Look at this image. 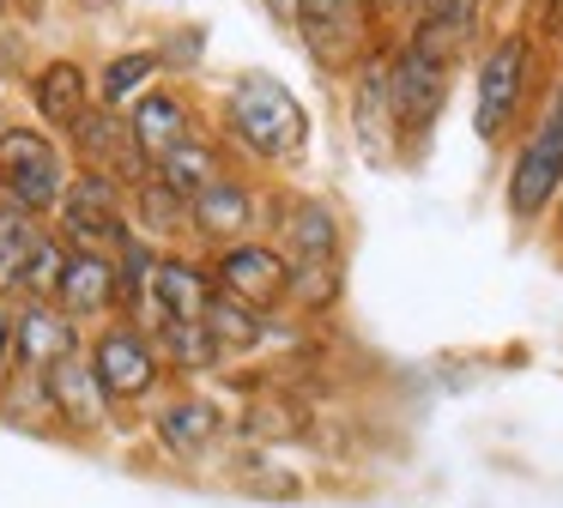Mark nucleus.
I'll return each mask as SVG.
<instances>
[{"mask_svg": "<svg viewBox=\"0 0 563 508\" xmlns=\"http://www.w3.org/2000/svg\"><path fill=\"white\" fill-rule=\"evenodd\" d=\"M267 230L285 249L291 290L285 309L333 314L345 297V218L321 194H267Z\"/></svg>", "mask_w": 563, "mask_h": 508, "instance_id": "f257e3e1", "label": "nucleus"}, {"mask_svg": "<svg viewBox=\"0 0 563 508\" xmlns=\"http://www.w3.org/2000/svg\"><path fill=\"white\" fill-rule=\"evenodd\" d=\"M212 133H219L231 152H243L249 164L261 169H297L309 157V109L303 97L285 79L249 67L236 73L219 91V115H212Z\"/></svg>", "mask_w": 563, "mask_h": 508, "instance_id": "f03ea898", "label": "nucleus"}, {"mask_svg": "<svg viewBox=\"0 0 563 508\" xmlns=\"http://www.w3.org/2000/svg\"><path fill=\"white\" fill-rule=\"evenodd\" d=\"M539 36L527 24H509L497 31L473 60V140L478 145H509L521 133V115L533 103V85H539Z\"/></svg>", "mask_w": 563, "mask_h": 508, "instance_id": "7ed1b4c3", "label": "nucleus"}, {"mask_svg": "<svg viewBox=\"0 0 563 508\" xmlns=\"http://www.w3.org/2000/svg\"><path fill=\"white\" fill-rule=\"evenodd\" d=\"M558 188H563V73L545 91L539 115L521 128L509 169H503V212H509V224L521 236L539 230L551 218V206H558Z\"/></svg>", "mask_w": 563, "mask_h": 508, "instance_id": "20e7f679", "label": "nucleus"}, {"mask_svg": "<svg viewBox=\"0 0 563 508\" xmlns=\"http://www.w3.org/2000/svg\"><path fill=\"white\" fill-rule=\"evenodd\" d=\"M454 73L461 60L430 55L412 36H394L388 43V109H394V145H400V164H418L437 140V121L449 109Z\"/></svg>", "mask_w": 563, "mask_h": 508, "instance_id": "39448f33", "label": "nucleus"}, {"mask_svg": "<svg viewBox=\"0 0 563 508\" xmlns=\"http://www.w3.org/2000/svg\"><path fill=\"white\" fill-rule=\"evenodd\" d=\"M231 430L236 411L224 399H212L207 387H164L146 406V442L176 472H207L219 460V448L231 442Z\"/></svg>", "mask_w": 563, "mask_h": 508, "instance_id": "423d86ee", "label": "nucleus"}, {"mask_svg": "<svg viewBox=\"0 0 563 508\" xmlns=\"http://www.w3.org/2000/svg\"><path fill=\"white\" fill-rule=\"evenodd\" d=\"M86 363H91V375H98V387L110 394L115 418H134V411H146L152 399L170 387V369H164V357H158V339H152V327L122 321V314L86 333Z\"/></svg>", "mask_w": 563, "mask_h": 508, "instance_id": "0eeeda50", "label": "nucleus"}, {"mask_svg": "<svg viewBox=\"0 0 563 508\" xmlns=\"http://www.w3.org/2000/svg\"><path fill=\"white\" fill-rule=\"evenodd\" d=\"M31 382H37V399H43V435H62V442H74V448H91L122 423L115 406H110V394H103L98 375H91L86 351H79V357H62L55 369L31 375Z\"/></svg>", "mask_w": 563, "mask_h": 508, "instance_id": "6e6552de", "label": "nucleus"}, {"mask_svg": "<svg viewBox=\"0 0 563 508\" xmlns=\"http://www.w3.org/2000/svg\"><path fill=\"white\" fill-rule=\"evenodd\" d=\"M49 230L67 242V249H91V254H115L128 236H134V218H128V188L103 169H74L67 176V194L55 206Z\"/></svg>", "mask_w": 563, "mask_h": 508, "instance_id": "1a4fd4ad", "label": "nucleus"}, {"mask_svg": "<svg viewBox=\"0 0 563 508\" xmlns=\"http://www.w3.org/2000/svg\"><path fill=\"white\" fill-rule=\"evenodd\" d=\"M345 128L369 169H400L394 145V109H388V43H369L357 67L345 73Z\"/></svg>", "mask_w": 563, "mask_h": 508, "instance_id": "9d476101", "label": "nucleus"}, {"mask_svg": "<svg viewBox=\"0 0 563 508\" xmlns=\"http://www.w3.org/2000/svg\"><path fill=\"white\" fill-rule=\"evenodd\" d=\"M207 273H212V285H219V297L249 302V309H261V314H279L285 290H291V266H285V249L273 236H243V242L212 249Z\"/></svg>", "mask_w": 563, "mask_h": 508, "instance_id": "9b49d317", "label": "nucleus"}, {"mask_svg": "<svg viewBox=\"0 0 563 508\" xmlns=\"http://www.w3.org/2000/svg\"><path fill=\"white\" fill-rule=\"evenodd\" d=\"M291 36L321 73L345 79L357 67V55L369 48V7L364 0H297Z\"/></svg>", "mask_w": 563, "mask_h": 508, "instance_id": "f8f14e48", "label": "nucleus"}, {"mask_svg": "<svg viewBox=\"0 0 563 508\" xmlns=\"http://www.w3.org/2000/svg\"><path fill=\"white\" fill-rule=\"evenodd\" d=\"M261 230H267V194L249 176H236V169L188 200V249H200V254L224 249V242H243V236H261Z\"/></svg>", "mask_w": 563, "mask_h": 508, "instance_id": "ddd939ff", "label": "nucleus"}, {"mask_svg": "<svg viewBox=\"0 0 563 508\" xmlns=\"http://www.w3.org/2000/svg\"><path fill=\"white\" fill-rule=\"evenodd\" d=\"M25 103H31V121H37V128H49L55 140H67V133L86 121V109L98 103V91H91V67L74 60V55L37 60V67L25 73Z\"/></svg>", "mask_w": 563, "mask_h": 508, "instance_id": "4468645a", "label": "nucleus"}, {"mask_svg": "<svg viewBox=\"0 0 563 508\" xmlns=\"http://www.w3.org/2000/svg\"><path fill=\"white\" fill-rule=\"evenodd\" d=\"M212 297H219V285H212V273H207V254L176 242V249H164L158 266H152V297H146V321L140 327L200 321Z\"/></svg>", "mask_w": 563, "mask_h": 508, "instance_id": "2eb2a0df", "label": "nucleus"}, {"mask_svg": "<svg viewBox=\"0 0 563 508\" xmlns=\"http://www.w3.org/2000/svg\"><path fill=\"white\" fill-rule=\"evenodd\" d=\"M122 121H128V140L140 145V157H146L152 169H158V157H170L188 133L207 128L200 109H195V97H188L183 85H170V79H158L146 97H134V103L122 109Z\"/></svg>", "mask_w": 563, "mask_h": 508, "instance_id": "dca6fc26", "label": "nucleus"}, {"mask_svg": "<svg viewBox=\"0 0 563 508\" xmlns=\"http://www.w3.org/2000/svg\"><path fill=\"white\" fill-rule=\"evenodd\" d=\"M67 157H74V169H103V176H115L122 188H140V181L152 176V164L140 157V145L128 140V121L122 109H103L91 103L86 121H79L74 133H67Z\"/></svg>", "mask_w": 563, "mask_h": 508, "instance_id": "f3484780", "label": "nucleus"}, {"mask_svg": "<svg viewBox=\"0 0 563 508\" xmlns=\"http://www.w3.org/2000/svg\"><path fill=\"white\" fill-rule=\"evenodd\" d=\"M13 351H19V375H43L62 357L86 351V327H74L55 302H13Z\"/></svg>", "mask_w": 563, "mask_h": 508, "instance_id": "a211bd4d", "label": "nucleus"}, {"mask_svg": "<svg viewBox=\"0 0 563 508\" xmlns=\"http://www.w3.org/2000/svg\"><path fill=\"white\" fill-rule=\"evenodd\" d=\"M55 309L74 327H86V333L115 321V254H91V249L67 254V273L55 285Z\"/></svg>", "mask_w": 563, "mask_h": 508, "instance_id": "6ab92c4d", "label": "nucleus"}, {"mask_svg": "<svg viewBox=\"0 0 563 508\" xmlns=\"http://www.w3.org/2000/svg\"><path fill=\"white\" fill-rule=\"evenodd\" d=\"M485 7L490 0H418V12L406 19L400 36L424 43L430 55H449V60H466L478 43V24H485Z\"/></svg>", "mask_w": 563, "mask_h": 508, "instance_id": "aec40b11", "label": "nucleus"}, {"mask_svg": "<svg viewBox=\"0 0 563 508\" xmlns=\"http://www.w3.org/2000/svg\"><path fill=\"white\" fill-rule=\"evenodd\" d=\"M200 321H207V333H212V345H219L224 369H231V363H249L261 345H273V339L291 333L279 314H261V309H249V302H231V297H212Z\"/></svg>", "mask_w": 563, "mask_h": 508, "instance_id": "412c9836", "label": "nucleus"}, {"mask_svg": "<svg viewBox=\"0 0 563 508\" xmlns=\"http://www.w3.org/2000/svg\"><path fill=\"white\" fill-rule=\"evenodd\" d=\"M231 169H236L231 145H224L212 128H200V133H188V140L176 145L170 157H158V169H152V176H158L170 194L195 200V194H207L212 181H219V176H231Z\"/></svg>", "mask_w": 563, "mask_h": 508, "instance_id": "4be33fe9", "label": "nucleus"}, {"mask_svg": "<svg viewBox=\"0 0 563 508\" xmlns=\"http://www.w3.org/2000/svg\"><path fill=\"white\" fill-rule=\"evenodd\" d=\"M152 339H158V357L170 369V387H200L207 375L224 369L207 321H164V327H152Z\"/></svg>", "mask_w": 563, "mask_h": 508, "instance_id": "5701e85b", "label": "nucleus"}, {"mask_svg": "<svg viewBox=\"0 0 563 508\" xmlns=\"http://www.w3.org/2000/svg\"><path fill=\"white\" fill-rule=\"evenodd\" d=\"M164 79V60L152 43H134V48H115L98 73H91V91H98L103 109H128L134 97H146L152 85Z\"/></svg>", "mask_w": 563, "mask_h": 508, "instance_id": "b1692460", "label": "nucleus"}, {"mask_svg": "<svg viewBox=\"0 0 563 508\" xmlns=\"http://www.w3.org/2000/svg\"><path fill=\"white\" fill-rule=\"evenodd\" d=\"M128 218H134L140 236L164 242V249L188 242V200H183V194H170L158 176H146L140 188H128Z\"/></svg>", "mask_w": 563, "mask_h": 508, "instance_id": "393cba45", "label": "nucleus"}, {"mask_svg": "<svg viewBox=\"0 0 563 508\" xmlns=\"http://www.w3.org/2000/svg\"><path fill=\"white\" fill-rule=\"evenodd\" d=\"M43 218L19 212L13 200H0V302H19V278H25L31 249L43 242Z\"/></svg>", "mask_w": 563, "mask_h": 508, "instance_id": "a878e982", "label": "nucleus"}, {"mask_svg": "<svg viewBox=\"0 0 563 508\" xmlns=\"http://www.w3.org/2000/svg\"><path fill=\"white\" fill-rule=\"evenodd\" d=\"M67 254L74 249H67L55 230H43V242L25 261V278H19V302H55V285H62V273H67Z\"/></svg>", "mask_w": 563, "mask_h": 508, "instance_id": "bb28decb", "label": "nucleus"}, {"mask_svg": "<svg viewBox=\"0 0 563 508\" xmlns=\"http://www.w3.org/2000/svg\"><path fill=\"white\" fill-rule=\"evenodd\" d=\"M19 382V351H13V302H0V399Z\"/></svg>", "mask_w": 563, "mask_h": 508, "instance_id": "cd10ccee", "label": "nucleus"}, {"mask_svg": "<svg viewBox=\"0 0 563 508\" xmlns=\"http://www.w3.org/2000/svg\"><path fill=\"white\" fill-rule=\"evenodd\" d=\"M539 43H563V0H539Z\"/></svg>", "mask_w": 563, "mask_h": 508, "instance_id": "c85d7f7f", "label": "nucleus"}, {"mask_svg": "<svg viewBox=\"0 0 563 508\" xmlns=\"http://www.w3.org/2000/svg\"><path fill=\"white\" fill-rule=\"evenodd\" d=\"M364 7H369V19H412V12H418V0H364Z\"/></svg>", "mask_w": 563, "mask_h": 508, "instance_id": "c756f323", "label": "nucleus"}, {"mask_svg": "<svg viewBox=\"0 0 563 508\" xmlns=\"http://www.w3.org/2000/svg\"><path fill=\"white\" fill-rule=\"evenodd\" d=\"M261 12H267L279 31H291V19H297V0H261Z\"/></svg>", "mask_w": 563, "mask_h": 508, "instance_id": "7c9ffc66", "label": "nucleus"}, {"mask_svg": "<svg viewBox=\"0 0 563 508\" xmlns=\"http://www.w3.org/2000/svg\"><path fill=\"white\" fill-rule=\"evenodd\" d=\"M74 7L86 12V19H103V12H115V7H122V0H74Z\"/></svg>", "mask_w": 563, "mask_h": 508, "instance_id": "2f4dec72", "label": "nucleus"}, {"mask_svg": "<svg viewBox=\"0 0 563 508\" xmlns=\"http://www.w3.org/2000/svg\"><path fill=\"white\" fill-rule=\"evenodd\" d=\"M551 224H558V236H563V188H558V206H551Z\"/></svg>", "mask_w": 563, "mask_h": 508, "instance_id": "473e14b6", "label": "nucleus"}, {"mask_svg": "<svg viewBox=\"0 0 563 508\" xmlns=\"http://www.w3.org/2000/svg\"><path fill=\"white\" fill-rule=\"evenodd\" d=\"M7 19H13V0H0V31H7Z\"/></svg>", "mask_w": 563, "mask_h": 508, "instance_id": "72a5a7b5", "label": "nucleus"}, {"mask_svg": "<svg viewBox=\"0 0 563 508\" xmlns=\"http://www.w3.org/2000/svg\"><path fill=\"white\" fill-rule=\"evenodd\" d=\"M0 103H7V73H0Z\"/></svg>", "mask_w": 563, "mask_h": 508, "instance_id": "f704fd0d", "label": "nucleus"}]
</instances>
